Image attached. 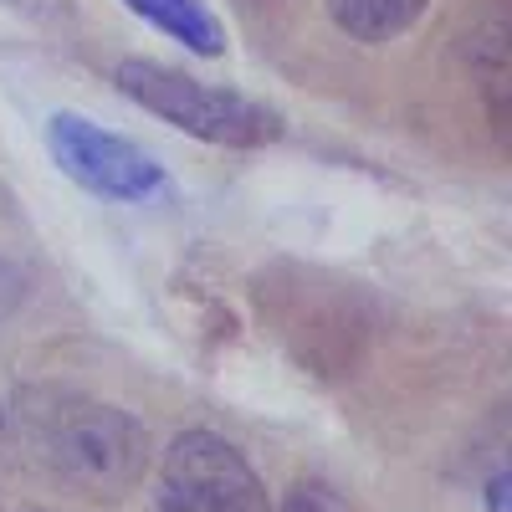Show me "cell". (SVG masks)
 <instances>
[{
	"label": "cell",
	"instance_id": "8992f818",
	"mask_svg": "<svg viewBox=\"0 0 512 512\" xmlns=\"http://www.w3.org/2000/svg\"><path fill=\"white\" fill-rule=\"evenodd\" d=\"M431 11V0H328V16L338 21V31H349L354 41H395L410 26H420V16Z\"/></svg>",
	"mask_w": 512,
	"mask_h": 512
},
{
	"label": "cell",
	"instance_id": "5b68a950",
	"mask_svg": "<svg viewBox=\"0 0 512 512\" xmlns=\"http://www.w3.org/2000/svg\"><path fill=\"white\" fill-rule=\"evenodd\" d=\"M128 11H139L149 26H159L164 36L185 41L190 52L200 57H221L226 52V31L216 21V11L205 6V0H123Z\"/></svg>",
	"mask_w": 512,
	"mask_h": 512
},
{
	"label": "cell",
	"instance_id": "ba28073f",
	"mask_svg": "<svg viewBox=\"0 0 512 512\" xmlns=\"http://www.w3.org/2000/svg\"><path fill=\"white\" fill-rule=\"evenodd\" d=\"M487 507H492V512H507V466L487 482Z\"/></svg>",
	"mask_w": 512,
	"mask_h": 512
},
{
	"label": "cell",
	"instance_id": "7a4b0ae2",
	"mask_svg": "<svg viewBox=\"0 0 512 512\" xmlns=\"http://www.w3.org/2000/svg\"><path fill=\"white\" fill-rule=\"evenodd\" d=\"M113 82L134 98L139 108L159 113L164 123L185 128L195 139L210 144H226V149H262L282 139V118L262 103H251L231 88H210V82H195L175 67H159V62H118Z\"/></svg>",
	"mask_w": 512,
	"mask_h": 512
},
{
	"label": "cell",
	"instance_id": "52a82bcc",
	"mask_svg": "<svg viewBox=\"0 0 512 512\" xmlns=\"http://www.w3.org/2000/svg\"><path fill=\"white\" fill-rule=\"evenodd\" d=\"M287 512H349V507H344V497H338L333 487H323V482H297L287 492Z\"/></svg>",
	"mask_w": 512,
	"mask_h": 512
},
{
	"label": "cell",
	"instance_id": "277c9868",
	"mask_svg": "<svg viewBox=\"0 0 512 512\" xmlns=\"http://www.w3.org/2000/svg\"><path fill=\"white\" fill-rule=\"evenodd\" d=\"M47 144H52V159L62 164V175L93 195L128 200V205L164 195V169L154 164V154H144L123 134H108L103 123L82 113H52Z\"/></svg>",
	"mask_w": 512,
	"mask_h": 512
},
{
	"label": "cell",
	"instance_id": "6da1fadb",
	"mask_svg": "<svg viewBox=\"0 0 512 512\" xmlns=\"http://www.w3.org/2000/svg\"><path fill=\"white\" fill-rule=\"evenodd\" d=\"M0 451L36 482L77 497H118L144 477L149 431L108 400L26 384L0 405Z\"/></svg>",
	"mask_w": 512,
	"mask_h": 512
},
{
	"label": "cell",
	"instance_id": "3957f363",
	"mask_svg": "<svg viewBox=\"0 0 512 512\" xmlns=\"http://www.w3.org/2000/svg\"><path fill=\"white\" fill-rule=\"evenodd\" d=\"M154 512H272L256 466L216 431H185L159 461Z\"/></svg>",
	"mask_w": 512,
	"mask_h": 512
}]
</instances>
